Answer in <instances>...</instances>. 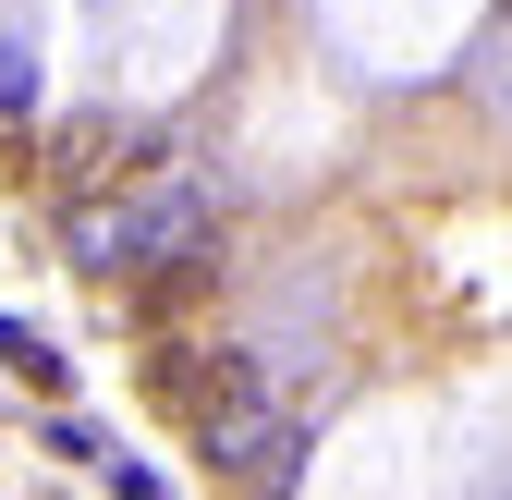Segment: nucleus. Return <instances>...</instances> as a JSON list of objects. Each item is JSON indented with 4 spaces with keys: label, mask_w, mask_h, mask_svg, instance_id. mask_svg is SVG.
<instances>
[{
    "label": "nucleus",
    "mask_w": 512,
    "mask_h": 500,
    "mask_svg": "<svg viewBox=\"0 0 512 500\" xmlns=\"http://www.w3.org/2000/svg\"><path fill=\"white\" fill-rule=\"evenodd\" d=\"M208 232H220L208 171H159V183H135V196H110V208H86V220H74V269H86V281L196 269V257H208Z\"/></svg>",
    "instance_id": "f257e3e1"
},
{
    "label": "nucleus",
    "mask_w": 512,
    "mask_h": 500,
    "mask_svg": "<svg viewBox=\"0 0 512 500\" xmlns=\"http://www.w3.org/2000/svg\"><path fill=\"white\" fill-rule=\"evenodd\" d=\"M159 403H171L183 427H220V415H244V403H269V379H256V354H171V366H159Z\"/></svg>",
    "instance_id": "f03ea898"
},
{
    "label": "nucleus",
    "mask_w": 512,
    "mask_h": 500,
    "mask_svg": "<svg viewBox=\"0 0 512 500\" xmlns=\"http://www.w3.org/2000/svg\"><path fill=\"white\" fill-rule=\"evenodd\" d=\"M110 500H171L159 476H135V464H110Z\"/></svg>",
    "instance_id": "20e7f679"
},
{
    "label": "nucleus",
    "mask_w": 512,
    "mask_h": 500,
    "mask_svg": "<svg viewBox=\"0 0 512 500\" xmlns=\"http://www.w3.org/2000/svg\"><path fill=\"white\" fill-rule=\"evenodd\" d=\"M0 366H13V379H37V391H61V354H49L37 330H13V318H0Z\"/></svg>",
    "instance_id": "7ed1b4c3"
}]
</instances>
